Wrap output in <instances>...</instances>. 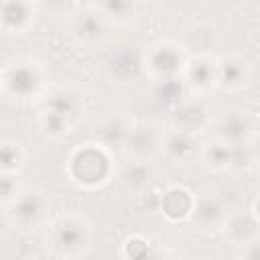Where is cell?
Instances as JSON below:
<instances>
[{"instance_id":"13","label":"cell","mask_w":260,"mask_h":260,"mask_svg":"<svg viewBox=\"0 0 260 260\" xmlns=\"http://www.w3.org/2000/svg\"><path fill=\"white\" fill-rule=\"evenodd\" d=\"M35 20V6L26 2H0V28L16 35L24 32Z\"/></svg>"},{"instance_id":"5","label":"cell","mask_w":260,"mask_h":260,"mask_svg":"<svg viewBox=\"0 0 260 260\" xmlns=\"http://www.w3.org/2000/svg\"><path fill=\"white\" fill-rule=\"evenodd\" d=\"M185 55L175 43H156L144 55V65L148 71L162 81L175 79L185 69Z\"/></svg>"},{"instance_id":"11","label":"cell","mask_w":260,"mask_h":260,"mask_svg":"<svg viewBox=\"0 0 260 260\" xmlns=\"http://www.w3.org/2000/svg\"><path fill=\"white\" fill-rule=\"evenodd\" d=\"M130 128L132 124L124 116H108L95 126V140H98L95 144H100L108 152L122 150L130 134Z\"/></svg>"},{"instance_id":"20","label":"cell","mask_w":260,"mask_h":260,"mask_svg":"<svg viewBox=\"0 0 260 260\" xmlns=\"http://www.w3.org/2000/svg\"><path fill=\"white\" fill-rule=\"evenodd\" d=\"M120 179H122L124 187L130 189V191H142V189H146L148 183H150V179H152V171H150L148 160H134V158H130L122 167Z\"/></svg>"},{"instance_id":"27","label":"cell","mask_w":260,"mask_h":260,"mask_svg":"<svg viewBox=\"0 0 260 260\" xmlns=\"http://www.w3.org/2000/svg\"><path fill=\"white\" fill-rule=\"evenodd\" d=\"M154 260H177V258H171V256H165V254H158V252H156Z\"/></svg>"},{"instance_id":"7","label":"cell","mask_w":260,"mask_h":260,"mask_svg":"<svg viewBox=\"0 0 260 260\" xmlns=\"http://www.w3.org/2000/svg\"><path fill=\"white\" fill-rule=\"evenodd\" d=\"M122 150L134 160H150L160 150V134L148 124L132 126Z\"/></svg>"},{"instance_id":"3","label":"cell","mask_w":260,"mask_h":260,"mask_svg":"<svg viewBox=\"0 0 260 260\" xmlns=\"http://www.w3.org/2000/svg\"><path fill=\"white\" fill-rule=\"evenodd\" d=\"M8 221L18 230H37L49 217V201L39 191H20L8 205Z\"/></svg>"},{"instance_id":"28","label":"cell","mask_w":260,"mask_h":260,"mask_svg":"<svg viewBox=\"0 0 260 260\" xmlns=\"http://www.w3.org/2000/svg\"><path fill=\"white\" fill-rule=\"evenodd\" d=\"M0 91H2V75H0Z\"/></svg>"},{"instance_id":"23","label":"cell","mask_w":260,"mask_h":260,"mask_svg":"<svg viewBox=\"0 0 260 260\" xmlns=\"http://www.w3.org/2000/svg\"><path fill=\"white\" fill-rule=\"evenodd\" d=\"M39 126H41V130H43V134L49 136V138H61V136H65V134L69 132V128H71V124H69L67 120H63V118H59V116H55V114H49V112H41Z\"/></svg>"},{"instance_id":"26","label":"cell","mask_w":260,"mask_h":260,"mask_svg":"<svg viewBox=\"0 0 260 260\" xmlns=\"http://www.w3.org/2000/svg\"><path fill=\"white\" fill-rule=\"evenodd\" d=\"M244 252H248V258L246 260H258V240L246 244L244 246Z\"/></svg>"},{"instance_id":"6","label":"cell","mask_w":260,"mask_h":260,"mask_svg":"<svg viewBox=\"0 0 260 260\" xmlns=\"http://www.w3.org/2000/svg\"><path fill=\"white\" fill-rule=\"evenodd\" d=\"M228 215L230 213H228L225 203L215 195H199V197H195L191 213H189L193 223H197V228H201V230L223 228Z\"/></svg>"},{"instance_id":"15","label":"cell","mask_w":260,"mask_h":260,"mask_svg":"<svg viewBox=\"0 0 260 260\" xmlns=\"http://www.w3.org/2000/svg\"><path fill=\"white\" fill-rule=\"evenodd\" d=\"M43 112L55 114V116L67 120L69 124H73L81 112V98H79V93H75L71 89H57L47 98Z\"/></svg>"},{"instance_id":"10","label":"cell","mask_w":260,"mask_h":260,"mask_svg":"<svg viewBox=\"0 0 260 260\" xmlns=\"http://www.w3.org/2000/svg\"><path fill=\"white\" fill-rule=\"evenodd\" d=\"M71 32L73 37L83 45H93L104 39L106 35V18L91 6L81 10L71 20Z\"/></svg>"},{"instance_id":"8","label":"cell","mask_w":260,"mask_h":260,"mask_svg":"<svg viewBox=\"0 0 260 260\" xmlns=\"http://www.w3.org/2000/svg\"><path fill=\"white\" fill-rule=\"evenodd\" d=\"M254 126L244 112H225L217 122V138L232 146L250 144Z\"/></svg>"},{"instance_id":"18","label":"cell","mask_w":260,"mask_h":260,"mask_svg":"<svg viewBox=\"0 0 260 260\" xmlns=\"http://www.w3.org/2000/svg\"><path fill=\"white\" fill-rule=\"evenodd\" d=\"M193 199L195 197L185 187H171L165 191V195L160 199V209L169 219L177 221V219L189 217L191 207H193Z\"/></svg>"},{"instance_id":"1","label":"cell","mask_w":260,"mask_h":260,"mask_svg":"<svg viewBox=\"0 0 260 260\" xmlns=\"http://www.w3.org/2000/svg\"><path fill=\"white\" fill-rule=\"evenodd\" d=\"M112 156L100 144H83L69 156L67 173L71 181L83 189H95L112 177Z\"/></svg>"},{"instance_id":"19","label":"cell","mask_w":260,"mask_h":260,"mask_svg":"<svg viewBox=\"0 0 260 260\" xmlns=\"http://www.w3.org/2000/svg\"><path fill=\"white\" fill-rule=\"evenodd\" d=\"M185 79L191 89L203 93L215 85V63L209 59H195L191 63H185Z\"/></svg>"},{"instance_id":"2","label":"cell","mask_w":260,"mask_h":260,"mask_svg":"<svg viewBox=\"0 0 260 260\" xmlns=\"http://www.w3.org/2000/svg\"><path fill=\"white\" fill-rule=\"evenodd\" d=\"M51 246L53 250L67 258H81L91 246V228L81 215H63L53 223L51 230Z\"/></svg>"},{"instance_id":"16","label":"cell","mask_w":260,"mask_h":260,"mask_svg":"<svg viewBox=\"0 0 260 260\" xmlns=\"http://www.w3.org/2000/svg\"><path fill=\"white\" fill-rule=\"evenodd\" d=\"M199 154H201L205 167L213 169V171H225L236 165V146H232L219 138H213L207 144L199 146Z\"/></svg>"},{"instance_id":"4","label":"cell","mask_w":260,"mask_h":260,"mask_svg":"<svg viewBox=\"0 0 260 260\" xmlns=\"http://www.w3.org/2000/svg\"><path fill=\"white\" fill-rule=\"evenodd\" d=\"M2 89L14 100H32L43 89V73L35 63H16L2 75Z\"/></svg>"},{"instance_id":"17","label":"cell","mask_w":260,"mask_h":260,"mask_svg":"<svg viewBox=\"0 0 260 260\" xmlns=\"http://www.w3.org/2000/svg\"><path fill=\"white\" fill-rule=\"evenodd\" d=\"M225 236L240 246H246L250 242L258 240V221H256V213H234L228 215L225 223Z\"/></svg>"},{"instance_id":"24","label":"cell","mask_w":260,"mask_h":260,"mask_svg":"<svg viewBox=\"0 0 260 260\" xmlns=\"http://www.w3.org/2000/svg\"><path fill=\"white\" fill-rule=\"evenodd\" d=\"M124 254H126V260H154L156 250H152V246L144 238L134 236L126 242Z\"/></svg>"},{"instance_id":"25","label":"cell","mask_w":260,"mask_h":260,"mask_svg":"<svg viewBox=\"0 0 260 260\" xmlns=\"http://www.w3.org/2000/svg\"><path fill=\"white\" fill-rule=\"evenodd\" d=\"M20 191L22 189H20V185H18V181H16L14 175H2L0 173V205H6L8 207L18 197Z\"/></svg>"},{"instance_id":"9","label":"cell","mask_w":260,"mask_h":260,"mask_svg":"<svg viewBox=\"0 0 260 260\" xmlns=\"http://www.w3.org/2000/svg\"><path fill=\"white\" fill-rule=\"evenodd\" d=\"M160 150L171 160L187 165L199 154V144H197V138L193 134L175 128V130L160 136Z\"/></svg>"},{"instance_id":"14","label":"cell","mask_w":260,"mask_h":260,"mask_svg":"<svg viewBox=\"0 0 260 260\" xmlns=\"http://www.w3.org/2000/svg\"><path fill=\"white\" fill-rule=\"evenodd\" d=\"M248 81V65L240 57H225L215 65V85L223 89H240Z\"/></svg>"},{"instance_id":"22","label":"cell","mask_w":260,"mask_h":260,"mask_svg":"<svg viewBox=\"0 0 260 260\" xmlns=\"http://www.w3.org/2000/svg\"><path fill=\"white\" fill-rule=\"evenodd\" d=\"M104 18L108 20H116V22H126L134 16L136 12V4L132 2H122V0H110V2H102L93 6Z\"/></svg>"},{"instance_id":"21","label":"cell","mask_w":260,"mask_h":260,"mask_svg":"<svg viewBox=\"0 0 260 260\" xmlns=\"http://www.w3.org/2000/svg\"><path fill=\"white\" fill-rule=\"evenodd\" d=\"M24 162V152L18 142L14 140H2L0 142V173L2 175H14Z\"/></svg>"},{"instance_id":"12","label":"cell","mask_w":260,"mask_h":260,"mask_svg":"<svg viewBox=\"0 0 260 260\" xmlns=\"http://www.w3.org/2000/svg\"><path fill=\"white\" fill-rule=\"evenodd\" d=\"M175 126L177 130L197 134L209 124V112L203 102L199 100H189V102H179L175 110Z\"/></svg>"}]
</instances>
